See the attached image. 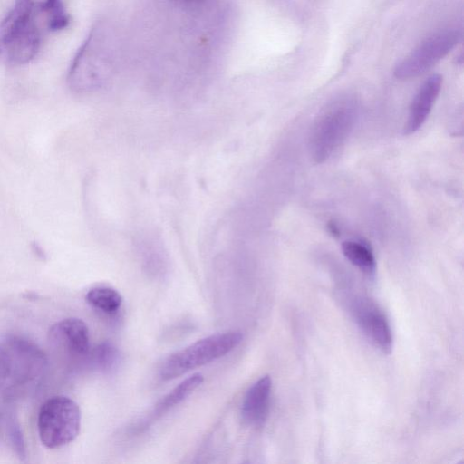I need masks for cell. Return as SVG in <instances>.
I'll use <instances>...</instances> for the list:
<instances>
[{"instance_id": "cell-7", "label": "cell", "mask_w": 464, "mask_h": 464, "mask_svg": "<svg viewBox=\"0 0 464 464\" xmlns=\"http://www.w3.org/2000/svg\"><path fill=\"white\" fill-rule=\"evenodd\" d=\"M352 311L367 339L382 353L389 354L392 349V334L382 311L366 299L355 300Z\"/></svg>"}, {"instance_id": "cell-17", "label": "cell", "mask_w": 464, "mask_h": 464, "mask_svg": "<svg viewBox=\"0 0 464 464\" xmlns=\"http://www.w3.org/2000/svg\"><path fill=\"white\" fill-rule=\"evenodd\" d=\"M49 16V27L53 31L65 28L69 24V16L65 13L62 0H45L42 5Z\"/></svg>"}, {"instance_id": "cell-12", "label": "cell", "mask_w": 464, "mask_h": 464, "mask_svg": "<svg viewBox=\"0 0 464 464\" xmlns=\"http://www.w3.org/2000/svg\"><path fill=\"white\" fill-rule=\"evenodd\" d=\"M203 381L204 377L201 373H194L182 381L155 405L149 416L142 421V425L147 427L167 411L179 405L188 397Z\"/></svg>"}, {"instance_id": "cell-6", "label": "cell", "mask_w": 464, "mask_h": 464, "mask_svg": "<svg viewBox=\"0 0 464 464\" xmlns=\"http://www.w3.org/2000/svg\"><path fill=\"white\" fill-rule=\"evenodd\" d=\"M11 361L10 379L24 383L37 377L44 369L46 360L43 352L34 343L19 337H12L4 345Z\"/></svg>"}, {"instance_id": "cell-19", "label": "cell", "mask_w": 464, "mask_h": 464, "mask_svg": "<svg viewBox=\"0 0 464 464\" xmlns=\"http://www.w3.org/2000/svg\"><path fill=\"white\" fill-rule=\"evenodd\" d=\"M11 375V361L5 346H0V387L5 384Z\"/></svg>"}, {"instance_id": "cell-20", "label": "cell", "mask_w": 464, "mask_h": 464, "mask_svg": "<svg viewBox=\"0 0 464 464\" xmlns=\"http://www.w3.org/2000/svg\"><path fill=\"white\" fill-rule=\"evenodd\" d=\"M179 1L187 2V3H194V2H198V1H201V0H179Z\"/></svg>"}, {"instance_id": "cell-1", "label": "cell", "mask_w": 464, "mask_h": 464, "mask_svg": "<svg viewBox=\"0 0 464 464\" xmlns=\"http://www.w3.org/2000/svg\"><path fill=\"white\" fill-rule=\"evenodd\" d=\"M239 331H228L212 334L169 355L160 368L163 380H171L195 368L218 359L233 349L242 341Z\"/></svg>"}, {"instance_id": "cell-9", "label": "cell", "mask_w": 464, "mask_h": 464, "mask_svg": "<svg viewBox=\"0 0 464 464\" xmlns=\"http://www.w3.org/2000/svg\"><path fill=\"white\" fill-rule=\"evenodd\" d=\"M50 341L73 355H86L90 348L87 324L79 318H66L53 324Z\"/></svg>"}, {"instance_id": "cell-10", "label": "cell", "mask_w": 464, "mask_h": 464, "mask_svg": "<svg viewBox=\"0 0 464 464\" xmlns=\"http://www.w3.org/2000/svg\"><path fill=\"white\" fill-rule=\"evenodd\" d=\"M272 390L269 375L258 379L247 390L242 403L241 416L250 426H261L266 420Z\"/></svg>"}, {"instance_id": "cell-5", "label": "cell", "mask_w": 464, "mask_h": 464, "mask_svg": "<svg viewBox=\"0 0 464 464\" xmlns=\"http://www.w3.org/2000/svg\"><path fill=\"white\" fill-rule=\"evenodd\" d=\"M460 33L444 30L422 42L395 67L394 75L401 80L417 77L443 59L459 43Z\"/></svg>"}, {"instance_id": "cell-2", "label": "cell", "mask_w": 464, "mask_h": 464, "mask_svg": "<svg viewBox=\"0 0 464 464\" xmlns=\"http://www.w3.org/2000/svg\"><path fill=\"white\" fill-rule=\"evenodd\" d=\"M37 428L42 443L50 449L72 442L81 428L78 404L66 396L48 399L41 407Z\"/></svg>"}, {"instance_id": "cell-18", "label": "cell", "mask_w": 464, "mask_h": 464, "mask_svg": "<svg viewBox=\"0 0 464 464\" xmlns=\"http://www.w3.org/2000/svg\"><path fill=\"white\" fill-rule=\"evenodd\" d=\"M6 430L11 444L18 458L24 459L26 456L24 440L20 425L13 414H9L6 418Z\"/></svg>"}, {"instance_id": "cell-8", "label": "cell", "mask_w": 464, "mask_h": 464, "mask_svg": "<svg viewBox=\"0 0 464 464\" xmlns=\"http://www.w3.org/2000/svg\"><path fill=\"white\" fill-rule=\"evenodd\" d=\"M442 85L440 74L430 75L420 87L410 105L407 121L403 127V134L416 132L427 120Z\"/></svg>"}, {"instance_id": "cell-3", "label": "cell", "mask_w": 464, "mask_h": 464, "mask_svg": "<svg viewBox=\"0 0 464 464\" xmlns=\"http://www.w3.org/2000/svg\"><path fill=\"white\" fill-rule=\"evenodd\" d=\"M110 58L102 28L93 29L79 50L69 72V84L76 92L100 88L109 73Z\"/></svg>"}, {"instance_id": "cell-11", "label": "cell", "mask_w": 464, "mask_h": 464, "mask_svg": "<svg viewBox=\"0 0 464 464\" xmlns=\"http://www.w3.org/2000/svg\"><path fill=\"white\" fill-rule=\"evenodd\" d=\"M39 45L40 35L38 30L31 22L14 34L0 49L4 50L9 63L23 64L34 57Z\"/></svg>"}, {"instance_id": "cell-13", "label": "cell", "mask_w": 464, "mask_h": 464, "mask_svg": "<svg viewBox=\"0 0 464 464\" xmlns=\"http://www.w3.org/2000/svg\"><path fill=\"white\" fill-rule=\"evenodd\" d=\"M32 0H16L14 8L0 24V47L32 22Z\"/></svg>"}, {"instance_id": "cell-14", "label": "cell", "mask_w": 464, "mask_h": 464, "mask_svg": "<svg viewBox=\"0 0 464 464\" xmlns=\"http://www.w3.org/2000/svg\"><path fill=\"white\" fill-rule=\"evenodd\" d=\"M343 256L363 273L373 276L376 263L372 250L363 243L354 240L344 241L342 245Z\"/></svg>"}, {"instance_id": "cell-4", "label": "cell", "mask_w": 464, "mask_h": 464, "mask_svg": "<svg viewBox=\"0 0 464 464\" xmlns=\"http://www.w3.org/2000/svg\"><path fill=\"white\" fill-rule=\"evenodd\" d=\"M355 118L354 107L349 102L329 106L316 121L310 140L315 161L325 160L349 133Z\"/></svg>"}, {"instance_id": "cell-16", "label": "cell", "mask_w": 464, "mask_h": 464, "mask_svg": "<svg viewBox=\"0 0 464 464\" xmlns=\"http://www.w3.org/2000/svg\"><path fill=\"white\" fill-rule=\"evenodd\" d=\"M119 361V350L108 342L99 344L92 353V363L103 372H111L118 365Z\"/></svg>"}, {"instance_id": "cell-15", "label": "cell", "mask_w": 464, "mask_h": 464, "mask_svg": "<svg viewBox=\"0 0 464 464\" xmlns=\"http://www.w3.org/2000/svg\"><path fill=\"white\" fill-rule=\"evenodd\" d=\"M85 298L92 307L108 314H115L122 304L121 294L108 286H97L90 289Z\"/></svg>"}]
</instances>
